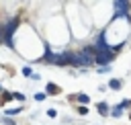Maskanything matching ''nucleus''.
I'll list each match as a JSON object with an SVG mask.
<instances>
[{"instance_id": "1", "label": "nucleus", "mask_w": 131, "mask_h": 125, "mask_svg": "<svg viewBox=\"0 0 131 125\" xmlns=\"http://www.w3.org/2000/svg\"><path fill=\"white\" fill-rule=\"evenodd\" d=\"M16 27H18V18H10V20L4 25V43H6V47H10V49H14L12 35H14V31H16Z\"/></svg>"}, {"instance_id": "2", "label": "nucleus", "mask_w": 131, "mask_h": 125, "mask_svg": "<svg viewBox=\"0 0 131 125\" xmlns=\"http://www.w3.org/2000/svg\"><path fill=\"white\" fill-rule=\"evenodd\" d=\"M113 8H115V16H123V18H129V8H131V4H129V2L117 0V2H113Z\"/></svg>"}, {"instance_id": "3", "label": "nucleus", "mask_w": 131, "mask_h": 125, "mask_svg": "<svg viewBox=\"0 0 131 125\" xmlns=\"http://www.w3.org/2000/svg\"><path fill=\"white\" fill-rule=\"evenodd\" d=\"M115 59V49H108V51H100L98 55H96V64L100 66V68H106L111 61Z\"/></svg>"}, {"instance_id": "4", "label": "nucleus", "mask_w": 131, "mask_h": 125, "mask_svg": "<svg viewBox=\"0 0 131 125\" xmlns=\"http://www.w3.org/2000/svg\"><path fill=\"white\" fill-rule=\"evenodd\" d=\"M88 61H92V64H96V55H98V51H96V47L94 45H86V47H82V51H80Z\"/></svg>"}, {"instance_id": "5", "label": "nucleus", "mask_w": 131, "mask_h": 125, "mask_svg": "<svg viewBox=\"0 0 131 125\" xmlns=\"http://www.w3.org/2000/svg\"><path fill=\"white\" fill-rule=\"evenodd\" d=\"M55 66H72V53H70V51H63V53H57V59H55Z\"/></svg>"}, {"instance_id": "6", "label": "nucleus", "mask_w": 131, "mask_h": 125, "mask_svg": "<svg viewBox=\"0 0 131 125\" xmlns=\"http://www.w3.org/2000/svg\"><path fill=\"white\" fill-rule=\"evenodd\" d=\"M94 47H96V51H98V53H100V51H108V49H113V47H108V43H106V39H104V33L96 39Z\"/></svg>"}, {"instance_id": "7", "label": "nucleus", "mask_w": 131, "mask_h": 125, "mask_svg": "<svg viewBox=\"0 0 131 125\" xmlns=\"http://www.w3.org/2000/svg\"><path fill=\"white\" fill-rule=\"evenodd\" d=\"M55 59H57V55L47 47V49H45V55L41 57V61H45V64H55Z\"/></svg>"}, {"instance_id": "8", "label": "nucleus", "mask_w": 131, "mask_h": 125, "mask_svg": "<svg viewBox=\"0 0 131 125\" xmlns=\"http://www.w3.org/2000/svg\"><path fill=\"white\" fill-rule=\"evenodd\" d=\"M96 109H98V113H100L102 117L111 115V111H108V105H106V102H98V105H96Z\"/></svg>"}, {"instance_id": "9", "label": "nucleus", "mask_w": 131, "mask_h": 125, "mask_svg": "<svg viewBox=\"0 0 131 125\" xmlns=\"http://www.w3.org/2000/svg\"><path fill=\"white\" fill-rule=\"evenodd\" d=\"M121 86H123V82H121V80H117V78L108 80V88H113V90H119Z\"/></svg>"}, {"instance_id": "10", "label": "nucleus", "mask_w": 131, "mask_h": 125, "mask_svg": "<svg viewBox=\"0 0 131 125\" xmlns=\"http://www.w3.org/2000/svg\"><path fill=\"white\" fill-rule=\"evenodd\" d=\"M45 92H47V94H59V86H57V84H47Z\"/></svg>"}, {"instance_id": "11", "label": "nucleus", "mask_w": 131, "mask_h": 125, "mask_svg": "<svg viewBox=\"0 0 131 125\" xmlns=\"http://www.w3.org/2000/svg\"><path fill=\"white\" fill-rule=\"evenodd\" d=\"M111 115H113V117H121V115H123V107H121V105H117V107L111 111Z\"/></svg>"}, {"instance_id": "12", "label": "nucleus", "mask_w": 131, "mask_h": 125, "mask_svg": "<svg viewBox=\"0 0 131 125\" xmlns=\"http://www.w3.org/2000/svg\"><path fill=\"white\" fill-rule=\"evenodd\" d=\"M78 100H80V105H88V94H78Z\"/></svg>"}, {"instance_id": "13", "label": "nucleus", "mask_w": 131, "mask_h": 125, "mask_svg": "<svg viewBox=\"0 0 131 125\" xmlns=\"http://www.w3.org/2000/svg\"><path fill=\"white\" fill-rule=\"evenodd\" d=\"M23 74H25L27 78H33V76H35V74L31 72V68H29V66H25V68H23Z\"/></svg>"}, {"instance_id": "14", "label": "nucleus", "mask_w": 131, "mask_h": 125, "mask_svg": "<svg viewBox=\"0 0 131 125\" xmlns=\"http://www.w3.org/2000/svg\"><path fill=\"white\" fill-rule=\"evenodd\" d=\"M45 96H47V92H37V94H35V100L41 102V100H45Z\"/></svg>"}, {"instance_id": "15", "label": "nucleus", "mask_w": 131, "mask_h": 125, "mask_svg": "<svg viewBox=\"0 0 131 125\" xmlns=\"http://www.w3.org/2000/svg\"><path fill=\"white\" fill-rule=\"evenodd\" d=\"M78 113H80V115H86V113H88V109H86L84 105H80V107H78Z\"/></svg>"}, {"instance_id": "16", "label": "nucleus", "mask_w": 131, "mask_h": 125, "mask_svg": "<svg viewBox=\"0 0 131 125\" xmlns=\"http://www.w3.org/2000/svg\"><path fill=\"white\" fill-rule=\"evenodd\" d=\"M20 113V109H8L6 111V115H18Z\"/></svg>"}, {"instance_id": "17", "label": "nucleus", "mask_w": 131, "mask_h": 125, "mask_svg": "<svg viewBox=\"0 0 131 125\" xmlns=\"http://www.w3.org/2000/svg\"><path fill=\"white\" fill-rule=\"evenodd\" d=\"M0 43H4V27L0 25Z\"/></svg>"}, {"instance_id": "18", "label": "nucleus", "mask_w": 131, "mask_h": 125, "mask_svg": "<svg viewBox=\"0 0 131 125\" xmlns=\"http://www.w3.org/2000/svg\"><path fill=\"white\" fill-rule=\"evenodd\" d=\"M121 107H123V109H125V107H131V100H123V102H121Z\"/></svg>"}]
</instances>
